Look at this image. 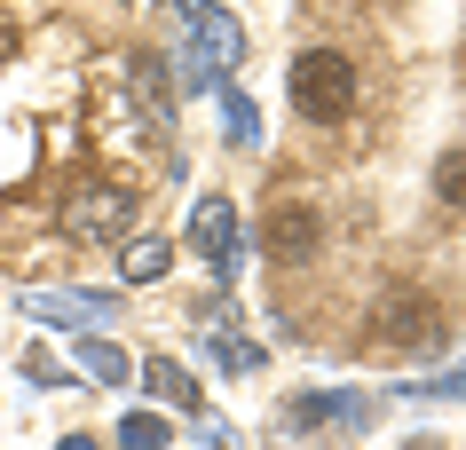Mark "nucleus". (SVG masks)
I'll list each match as a JSON object with an SVG mask.
<instances>
[{
	"label": "nucleus",
	"mask_w": 466,
	"mask_h": 450,
	"mask_svg": "<svg viewBox=\"0 0 466 450\" xmlns=\"http://www.w3.org/2000/svg\"><path fill=\"white\" fill-rule=\"evenodd\" d=\"M293 111L317 119V126H340L348 111H356V64H348L340 48L293 55Z\"/></svg>",
	"instance_id": "nucleus-1"
},
{
	"label": "nucleus",
	"mask_w": 466,
	"mask_h": 450,
	"mask_svg": "<svg viewBox=\"0 0 466 450\" xmlns=\"http://www.w3.org/2000/svg\"><path fill=\"white\" fill-rule=\"evenodd\" d=\"M371 340H380V348H419V340H435V300L419 293V285L380 293V308H371Z\"/></svg>",
	"instance_id": "nucleus-2"
},
{
	"label": "nucleus",
	"mask_w": 466,
	"mask_h": 450,
	"mask_svg": "<svg viewBox=\"0 0 466 450\" xmlns=\"http://www.w3.org/2000/svg\"><path fill=\"white\" fill-rule=\"evenodd\" d=\"M317 237H324L317 205H309V198H285V205L269 214V229H261V253H269V261H309Z\"/></svg>",
	"instance_id": "nucleus-3"
},
{
	"label": "nucleus",
	"mask_w": 466,
	"mask_h": 450,
	"mask_svg": "<svg viewBox=\"0 0 466 450\" xmlns=\"http://www.w3.org/2000/svg\"><path fill=\"white\" fill-rule=\"evenodd\" d=\"M127 222H135V198H127V190H79V198L64 205V229H72V237H119Z\"/></svg>",
	"instance_id": "nucleus-4"
},
{
	"label": "nucleus",
	"mask_w": 466,
	"mask_h": 450,
	"mask_svg": "<svg viewBox=\"0 0 466 450\" xmlns=\"http://www.w3.org/2000/svg\"><path fill=\"white\" fill-rule=\"evenodd\" d=\"M190 237H198V253L214 261V276H229V269H238V214H229L221 198H206V205H198Z\"/></svg>",
	"instance_id": "nucleus-5"
},
{
	"label": "nucleus",
	"mask_w": 466,
	"mask_h": 450,
	"mask_svg": "<svg viewBox=\"0 0 466 450\" xmlns=\"http://www.w3.org/2000/svg\"><path fill=\"white\" fill-rule=\"evenodd\" d=\"M143 387H150L158 403H174V411H206V395L190 387V372H182L174 355H150V364H143Z\"/></svg>",
	"instance_id": "nucleus-6"
},
{
	"label": "nucleus",
	"mask_w": 466,
	"mask_h": 450,
	"mask_svg": "<svg viewBox=\"0 0 466 450\" xmlns=\"http://www.w3.org/2000/svg\"><path fill=\"white\" fill-rule=\"evenodd\" d=\"M25 308H32V316H56V325H96V316H111V300H103V293H32Z\"/></svg>",
	"instance_id": "nucleus-7"
},
{
	"label": "nucleus",
	"mask_w": 466,
	"mask_h": 450,
	"mask_svg": "<svg viewBox=\"0 0 466 450\" xmlns=\"http://www.w3.org/2000/svg\"><path fill=\"white\" fill-rule=\"evenodd\" d=\"M167 261H174L167 237H135V245H127V261H119V276H127V285H150V276H167Z\"/></svg>",
	"instance_id": "nucleus-8"
},
{
	"label": "nucleus",
	"mask_w": 466,
	"mask_h": 450,
	"mask_svg": "<svg viewBox=\"0 0 466 450\" xmlns=\"http://www.w3.org/2000/svg\"><path fill=\"white\" fill-rule=\"evenodd\" d=\"M435 198H442V205H466V143L435 158Z\"/></svg>",
	"instance_id": "nucleus-9"
},
{
	"label": "nucleus",
	"mask_w": 466,
	"mask_h": 450,
	"mask_svg": "<svg viewBox=\"0 0 466 450\" xmlns=\"http://www.w3.org/2000/svg\"><path fill=\"white\" fill-rule=\"evenodd\" d=\"M79 364H87L96 379H127V355L111 348V340H79Z\"/></svg>",
	"instance_id": "nucleus-10"
},
{
	"label": "nucleus",
	"mask_w": 466,
	"mask_h": 450,
	"mask_svg": "<svg viewBox=\"0 0 466 450\" xmlns=\"http://www.w3.org/2000/svg\"><path fill=\"white\" fill-rule=\"evenodd\" d=\"M221 111H229V135H238V143H261V119H253L246 95H221Z\"/></svg>",
	"instance_id": "nucleus-11"
},
{
	"label": "nucleus",
	"mask_w": 466,
	"mask_h": 450,
	"mask_svg": "<svg viewBox=\"0 0 466 450\" xmlns=\"http://www.w3.org/2000/svg\"><path fill=\"white\" fill-rule=\"evenodd\" d=\"M214 355L229 364V372H253V364H261V348H246V340H214Z\"/></svg>",
	"instance_id": "nucleus-12"
},
{
	"label": "nucleus",
	"mask_w": 466,
	"mask_h": 450,
	"mask_svg": "<svg viewBox=\"0 0 466 450\" xmlns=\"http://www.w3.org/2000/svg\"><path fill=\"white\" fill-rule=\"evenodd\" d=\"M158 443H167V426H158V419H127V450H158Z\"/></svg>",
	"instance_id": "nucleus-13"
},
{
	"label": "nucleus",
	"mask_w": 466,
	"mask_h": 450,
	"mask_svg": "<svg viewBox=\"0 0 466 450\" xmlns=\"http://www.w3.org/2000/svg\"><path fill=\"white\" fill-rule=\"evenodd\" d=\"M427 395H466V372H451V379H435Z\"/></svg>",
	"instance_id": "nucleus-14"
},
{
	"label": "nucleus",
	"mask_w": 466,
	"mask_h": 450,
	"mask_svg": "<svg viewBox=\"0 0 466 450\" xmlns=\"http://www.w3.org/2000/svg\"><path fill=\"white\" fill-rule=\"evenodd\" d=\"M56 450H96V443H87V435H64V443H56Z\"/></svg>",
	"instance_id": "nucleus-15"
}]
</instances>
